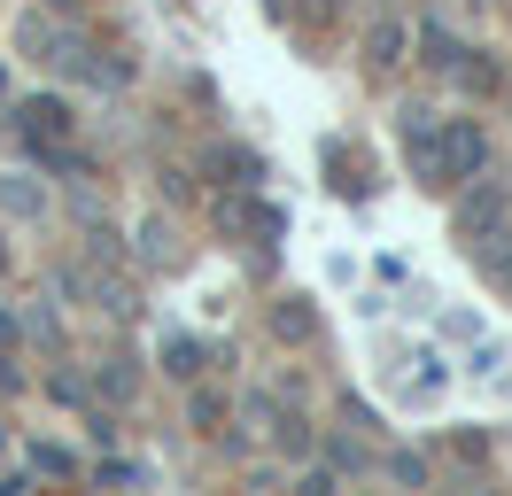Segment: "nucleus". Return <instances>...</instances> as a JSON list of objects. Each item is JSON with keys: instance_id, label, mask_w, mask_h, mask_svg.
Listing matches in <instances>:
<instances>
[{"instance_id": "nucleus-1", "label": "nucleus", "mask_w": 512, "mask_h": 496, "mask_svg": "<svg viewBox=\"0 0 512 496\" xmlns=\"http://www.w3.org/2000/svg\"><path fill=\"white\" fill-rule=\"evenodd\" d=\"M505 225H512V179H497L489 163L466 171L458 194H450V233H458L466 248H481V241H497Z\"/></svg>"}, {"instance_id": "nucleus-2", "label": "nucleus", "mask_w": 512, "mask_h": 496, "mask_svg": "<svg viewBox=\"0 0 512 496\" xmlns=\"http://www.w3.org/2000/svg\"><path fill=\"white\" fill-rule=\"evenodd\" d=\"M481 163H489V132H481L474 117L435 124V186H458L466 171H481Z\"/></svg>"}, {"instance_id": "nucleus-3", "label": "nucleus", "mask_w": 512, "mask_h": 496, "mask_svg": "<svg viewBox=\"0 0 512 496\" xmlns=\"http://www.w3.org/2000/svg\"><path fill=\"white\" fill-rule=\"evenodd\" d=\"M427 62L443 70L450 86H466V93H497V70H489V62H481L474 47H458L450 31H427Z\"/></svg>"}, {"instance_id": "nucleus-4", "label": "nucleus", "mask_w": 512, "mask_h": 496, "mask_svg": "<svg viewBox=\"0 0 512 496\" xmlns=\"http://www.w3.org/2000/svg\"><path fill=\"white\" fill-rule=\"evenodd\" d=\"M443 380H450V365H435L427 349H404V357H396V372H388V396L419 411V403H435V396H443Z\"/></svg>"}, {"instance_id": "nucleus-5", "label": "nucleus", "mask_w": 512, "mask_h": 496, "mask_svg": "<svg viewBox=\"0 0 512 496\" xmlns=\"http://www.w3.org/2000/svg\"><path fill=\"white\" fill-rule=\"evenodd\" d=\"M210 225H218V233H241V241H272V233H280V210L241 202V194H218V202H210Z\"/></svg>"}, {"instance_id": "nucleus-6", "label": "nucleus", "mask_w": 512, "mask_h": 496, "mask_svg": "<svg viewBox=\"0 0 512 496\" xmlns=\"http://www.w3.org/2000/svg\"><path fill=\"white\" fill-rule=\"evenodd\" d=\"M396 132H404V155H412V171L435 186V109H404V117H396Z\"/></svg>"}, {"instance_id": "nucleus-7", "label": "nucleus", "mask_w": 512, "mask_h": 496, "mask_svg": "<svg viewBox=\"0 0 512 496\" xmlns=\"http://www.w3.org/2000/svg\"><path fill=\"white\" fill-rule=\"evenodd\" d=\"M404 47H412L404 16H381V24L365 31V62H373V70H396V62H404Z\"/></svg>"}, {"instance_id": "nucleus-8", "label": "nucleus", "mask_w": 512, "mask_h": 496, "mask_svg": "<svg viewBox=\"0 0 512 496\" xmlns=\"http://www.w3.org/2000/svg\"><path fill=\"white\" fill-rule=\"evenodd\" d=\"M272 334H280V341H311V334H319L311 303H303V295H280V303H272Z\"/></svg>"}, {"instance_id": "nucleus-9", "label": "nucleus", "mask_w": 512, "mask_h": 496, "mask_svg": "<svg viewBox=\"0 0 512 496\" xmlns=\"http://www.w3.org/2000/svg\"><path fill=\"white\" fill-rule=\"evenodd\" d=\"M474 256H481V272H489V279H497V287H505V295H512V225H505V233H497V241H481Z\"/></svg>"}, {"instance_id": "nucleus-10", "label": "nucleus", "mask_w": 512, "mask_h": 496, "mask_svg": "<svg viewBox=\"0 0 512 496\" xmlns=\"http://www.w3.org/2000/svg\"><path fill=\"white\" fill-rule=\"evenodd\" d=\"M94 388H101V396H109V403H132V357H101Z\"/></svg>"}, {"instance_id": "nucleus-11", "label": "nucleus", "mask_w": 512, "mask_h": 496, "mask_svg": "<svg viewBox=\"0 0 512 496\" xmlns=\"http://www.w3.org/2000/svg\"><path fill=\"white\" fill-rule=\"evenodd\" d=\"M0 210H16V217H39V186H32V179H0Z\"/></svg>"}, {"instance_id": "nucleus-12", "label": "nucleus", "mask_w": 512, "mask_h": 496, "mask_svg": "<svg viewBox=\"0 0 512 496\" xmlns=\"http://www.w3.org/2000/svg\"><path fill=\"white\" fill-rule=\"evenodd\" d=\"M388 473H396L404 489H419V481H427V458H412V450H396V458H388Z\"/></svg>"}, {"instance_id": "nucleus-13", "label": "nucleus", "mask_w": 512, "mask_h": 496, "mask_svg": "<svg viewBox=\"0 0 512 496\" xmlns=\"http://www.w3.org/2000/svg\"><path fill=\"white\" fill-rule=\"evenodd\" d=\"M16 380H24V372H8V357H0V388H16Z\"/></svg>"}]
</instances>
